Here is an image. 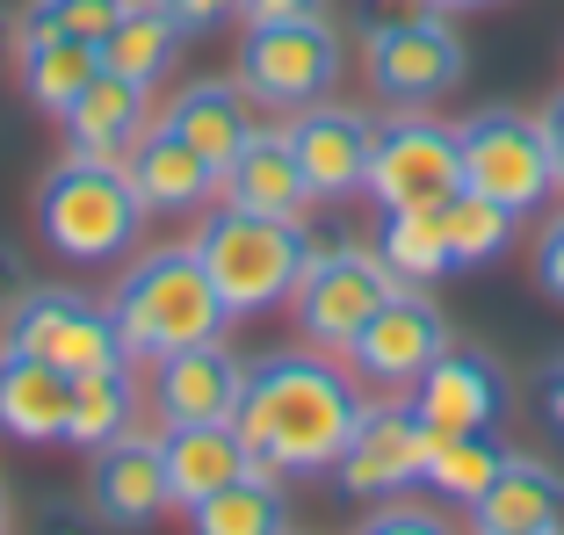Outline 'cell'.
Wrapping results in <instances>:
<instances>
[{
	"label": "cell",
	"mask_w": 564,
	"mask_h": 535,
	"mask_svg": "<svg viewBox=\"0 0 564 535\" xmlns=\"http://www.w3.org/2000/svg\"><path fill=\"white\" fill-rule=\"evenodd\" d=\"M470 521L485 535H557L564 528V478L535 456H507L499 478L470 500Z\"/></svg>",
	"instance_id": "obj_20"
},
{
	"label": "cell",
	"mask_w": 564,
	"mask_h": 535,
	"mask_svg": "<svg viewBox=\"0 0 564 535\" xmlns=\"http://www.w3.org/2000/svg\"><path fill=\"white\" fill-rule=\"evenodd\" d=\"M217 196L239 203V210H268V218H304V210H312V182H304L297 152H290L282 131H253L247 145L225 160Z\"/></svg>",
	"instance_id": "obj_21"
},
{
	"label": "cell",
	"mask_w": 564,
	"mask_h": 535,
	"mask_svg": "<svg viewBox=\"0 0 564 535\" xmlns=\"http://www.w3.org/2000/svg\"><path fill=\"white\" fill-rule=\"evenodd\" d=\"M0 528H8V485H0Z\"/></svg>",
	"instance_id": "obj_41"
},
{
	"label": "cell",
	"mask_w": 564,
	"mask_h": 535,
	"mask_svg": "<svg viewBox=\"0 0 564 535\" xmlns=\"http://www.w3.org/2000/svg\"><path fill=\"white\" fill-rule=\"evenodd\" d=\"M36 232L51 239L58 261L109 268L138 247L145 232V203H138L123 160H95V152H66L36 188Z\"/></svg>",
	"instance_id": "obj_4"
},
{
	"label": "cell",
	"mask_w": 564,
	"mask_h": 535,
	"mask_svg": "<svg viewBox=\"0 0 564 535\" xmlns=\"http://www.w3.org/2000/svg\"><path fill=\"white\" fill-rule=\"evenodd\" d=\"M166 123H174V131H182L203 160H217V167H225V160H232V152L253 138L239 73H232V80H196V87H182V95L166 101Z\"/></svg>",
	"instance_id": "obj_23"
},
{
	"label": "cell",
	"mask_w": 564,
	"mask_h": 535,
	"mask_svg": "<svg viewBox=\"0 0 564 535\" xmlns=\"http://www.w3.org/2000/svg\"><path fill=\"white\" fill-rule=\"evenodd\" d=\"M543 413H550V427L564 435V362L550 369V384H543Z\"/></svg>",
	"instance_id": "obj_38"
},
{
	"label": "cell",
	"mask_w": 564,
	"mask_h": 535,
	"mask_svg": "<svg viewBox=\"0 0 564 535\" xmlns=\"http://www.w3.org/2000/svg\"><path fill=\"white\" fill-rule=\"evenodd\" d=\"M290 152H297L312 203H340L369 182V152H377V123L362 109H340V101H312L290 117Z\"/></svg>",
	"instance_id": "obj_14"
},
{
	"label": "cell",
	"mask_w": 564,
	"mask_h": 535,
	"mask_svg": "<svg viewBox=\"0 0 564 535\" xmlns=\"http://www.w3.org/2000/svg\"><path fill=\"white\" fill-rule=\"evenodd\" d=\"M377 261L399 275V283H434L448 275V232H442V210L413 203V210H383V239H377Z\"/></svg>",
	"instance_id": "obj_28"
},
{
	"label": "cell",
	"mask_w": 564,
	"mask_h": 535,
	"mask_svg": "<svg viewBox=\"0 0 564 535\" xmlns=\"http://www.w3.org/2000/svg\"><path fill=\"white\" fill-rule=\"evenodd\" d=\"M391 268L377 261V253H355V247H326L304 261L297 290H290V312H297L304 340L312 348H340L348 354V340L369 326V312H377L383 297H391Z\"/></svg>",
	"instance_id": "obj_9"
},
{
	"label": "cell",
	"mask_w": 564,
	"mask_h": 535,
	"mask_svg": "<svg viewBox=\"0 0 564 535\" xmlns=\"http://www.w3.org/2000/svg\"><path fill=\"white\" fill-rule=\"evenodd\" d=\"M535 283L564 304V210L543 225V239H535Z\"/></svg>",
	"instance_id": "obj_32"
},
{
	"label": "cell",
	"mask_w": 564,
	"mask_h": 535,
	"mask_svg": "<svg viewBox=\"0 0 564 535\" xmlns=\"http://www.w3.org/2000/svg\"><path fill=\"white\" fill-rule=\"evenodd\" d=\"M499 463H507V449L492 441V427H485V435H434V449H427V478H420V485H427L434 500L470 506V500H478V492L499 478Z\"/></svg>",
	"instance_id": "obj_29"
},
{
	"label": "cell",
	"mask_w": 564,
	"mask_h": 535,
	"mask_svg": "<svg viewBox=\"0 0 564 535\" xmlns=\"http://www.w3.org/2000/svg\"><path fill=\"white\" fill-rule=\"evenodd\" d=\"M369 87H377L391 109H427L434 95L464 80V44L442 22V8H420V15H391L369 30Z\"/></svg>",
	"instance_id": "obj_8"
},
{
	"label": "cell",
	"mask_w": 564,
	"mask_h": 535,
	"mask_svg": "<svg viewBox=\"0 0 564 535\" xmlns=\"http://www.w3.org/2000/svg\"><path fill=\"white\" fill-rule=\"evenodd\" d=\"M239 391H247V362L225 340H188V348L152 362V405L160 427H188V419H232Z\"/></svg>",
	"instance_id": "obj_15"
},
{
	"label": "cell",
	"mask_w": 564,
	"mask_h": 535,
	"mask_svg": "<svg viewBox=\"0 0 564 535\" xmlns=\"http://www.w3.org/2000/svg\"><path fill=\"white\" fill-rule=\"evenodd\" d=\"M15 58H22V95L44 117H66L73 95L101 73V51L87 36H30V44H15Z\"/></svg>",
	"instance_id": "obj_25"
},
{
	"label": "cell",
	"mask_w": 564,
	"mask_h": 535,
	"mask_svg": "<svg viewBox=\"0 0 564 535\" xmlns=\"http://www.w3.org/2000/svg\"><path fill=\"white\" fill-rule=\"evenodd\" d=\"M109 326H117L123 362H160V354L188 348V340H217L225 304H217L196 247H160V253H138L117 275Z\"/></svg>",
	"instance_id": "obj_2"
},
{
	"label": "cell",
	"mask_w": 564,
	"mask_h": 535,
	"mask_svg": "<svg viewBox=\"0 0 564 535\" xmlns=\"http://www.w3.org/2000/svg\"><path fill=\"white\" fill-rule=\"evenodd\" d=\"M73 419V376L36 362L22 348H0V435L15 441H66Z\"/></svg>",
	"instance_id": "obj_22"
},
{
	"label": "cell",
	"mask_w": 564,
	"mask_h": 535,
	"mask_svg": "<svg viewBox=\"0 0 564 535\" xmlns=\"http://www.w3.org/2000/svg\"><path fill=\"white\" fill-rule=\"evenodd\" d=\"M131 419H138V376H131V362H101V369H87V376H73V419H66L73 449L95 456L101 441L131 435Z\"/></svg>",
	"instance_id": "obj_26"
},
{
	"label": "cell",
	"mask_w": 564,
	"mask_h": 535,
	"mask_svg": "<svg viewBox=\"0 0 564 535\" xmlns=\"http://www.w3.org/2000/svg\"><path fill=\"white\" fill-rule=\"evenodd\" d=\"M123 174H131L145 218H160V210H166V218H174V210H203V203H217V182H225V167L203 160V152L188 145L166 117L145 123V138L123 152Z\"/></svg>",
	"instance_id": "obj_16"
},
{
	"label": "cell",
	"mask_w": 564,
	"mask_h": 535,
	"mask_svg": "<svg viewBox=\"0 0 564 535\" xmlns=\"http://www.w3.org/2000/svg\"><path fill=\"white\" fill-rule=\"evenodd\" d=\"M87 492H95V514L117 521V528H145V521H160L166 506H174L160 435H117V441H101Z\"/></svg>",
	"instance_id": "obj_18"
},
{
	"label": "cell",
	"mask_w": 564,
	"mask_h": 535,
	"mask_svg": "<svg viewBox=\"0 0 564 535\" xmlns=\"http://www.w3.org/2000/svg\"><path fill=\"white\" fill-rule=\"evenodd\" d=\"M535 123H543V138H550V160H557V188H564V95L550 101V109H543Z\"/></svg>",
	"instance_id": "obj_37"
},
{
	"label": "cell",
	"mask_w": 564,
	"mask_h": 535,
	"mask_svg": "<svg viewBox=\"0 0 564 535\" xmlns=\"http://www.w3.org/2000/svg\"><path fill=\"white\" fill-rule=\"evenodd\" d=\"M58 123H66L73 152L123 160V152L145 138V123H152V95H145V80H131V73H109V66H101L95 80L73 95V109H66Z\"/></svg>",
	"instance_id": "obj_19"
},
{
	"label": "cell",
	"mask_w": 564,
	"mask_h": 535,
	"mask_svg": "<svg viewBox=\"0 0 564 535\" xmlns=\"http://www.w3.org/2000/svg\"><path fill=\"white\" fill-rule=\"evenodd\" d=\"M247 22H268V15H326V0H239Z\"/></svg>",
	"instance_id": "obj_35"
},
{
	"label": "cell",
	"mask_w": 564,
	"mask_h": 535,
	"mask_svg": "<svg viewBox=\"0 0 564 535\" xmlns=\"http://www.w3.org/2000/svg\"><path fill=\"white\" fill-rule=\"evenodd\" d=\"M405 405L420 413L427 435H485L499 419V405H507V376H499V362L485 348H456L448 340L413 376V398Z\"/></svg>",
	"instance_id": "obj_13"
},
{
	"label": "cell",
	"mask_w": 564,
	"mask_h": 535,
	"mask_svg": "<svg viewBox=\"0 0 564 535\" xmlns=\"http://www.w3.org/2000/svg\"><path fill=\"white\" fill-rule=\"evenodd\" d=\"M0 348H22V354H36V362L66 369V376H87V369H101V362H123L117 326H109V304L80 297V290H51V283L22 290V297L8 304Z\"/></svg>",
	"instance_id": "obj_7"
},
{
	"label": "cell",
	"mask_w": 564,
	"mask_h": 535,
	"mask_svg": "<svg viewBox=\"0 0 564 535\" xmlns=\"http://www.w3.org/2000/svg\"><path fill=\"white\" fill-rule=\"evenodd\" d=\"M427 449H434V435L420 427L413 405H399V398L362 405L355 435L340 441V456H333V478H340L348 500H399L405 485L427 478Z\"/></svg>",
	"instance_id": "obj_11"
},
{
	"label": "cell",
	"mask_w": 564,
	"mask_h": 535,
	"mask_svg": "<svg viewBox=\"0 0 564 535\" xmlns=\"http://www.w3.org/2000/svg\"><path fill=\"white\" fill-rule=\"evenodd\" d=\"M117 15H123V0H30L15 15V44H30V36H87V44H101Z\"/></svg>",
	"instance_id": "obj_31"
},
{
	"label": "cell",
	"mask_w": 564,
	"mask_h": 535,
	"mask_svg": "<svg viewBox=\"0 0 564 535\" xmlns=\"http://www.w3.org/2000/svg\"><path fill=\"white\" fill-rule=\"evenodd\" d=\"M369 196L377 210H442L456 188H464V160H456V131L434 117H391L377 123V152H369Z\"/></svg>",
	"instance_id": "obj_10"
},
{
	"label": "cell",
	"mask_w": 564,
	"mask_h": 535,
	"mask_svg": "<svg viewBox=\"0 0 564 535\" xmlns=\"http://www.w3.org/2000/svg\"><path fill=\"white\" fill-rule=\"evenodd\" d=\"M22 290H30V275H22V253H15V247H0V312H8Z\"/></svg>",
	"instance_id": "obj_36"
},
{
	"label": "cell",
	"mask_w": 564,
	"mask_h": 535,
	"mask_svg": "<svg viewBox=\"0 0 564 535\" xmlns=\"http://www.w3.org/2000/svg\"><path fill=\"white\" fill-rule=\"evenodd\" d=\"M456 160H464V188L507 203L514 218H529V210H543L557 196L550 138L521 109H478V117H464L456 123Z\"/></svg>",
	"instance_id": "obj_6"
},
{
	"label": "cell",
	"mask_w": 564,
	"mask_h": 535,
	"mask_svg": "<svg viewBox=\"0 0 564 535\" xmlns=\"http://www.w3.org/2000/svg\"><path fill=\"white\" fill-rule=\"evenodd\" d=\"M101 66L109 73H131V80H166V66L182 58V22L166 15V0H123V15L109 22L101 36Z\"/></svg>",
	"instance_id": "obj_24"
},
{
	"label": "cell",
	"mask_w": 564,
	"mask_h": 535,
	"mask_svg": "<svg viewBox=\"0 0 564 535\" xmlns=\"http://www.w3.org/2000/svg\"><path fill=\"white\" fill-rule=\"evenodd\" d=\"M442 514H420V506H377L369 514V535H434Z\"/></svg>",
	"instance_id": "obj_33"
},
{
	"label": "cell",
	"mask_w": 564,
	"mask_h": 535,
	"mask_svg": "<svg viewBox=\"0 0 564 535\" xmlns=\"http://www.w3.org/2000/svg\"><path fill=\"white\" fill-rule=\"evenodd\" d=\"M448 348V326H442V304L427 297L420 283H391V297L369 312V326L348 340V362L362 369L369 384H391V391H413V376Z\"/></svg>",
	"instance_id": "obj_12"
},
{
	"label": "cell",
	"mask_w": 564,
	"mask_h": 535,
	"mask_svg": "<svg viewBox=\"0 0 564 535\" xmlns=\"http://www.w3.org/2000/svg\"><path fill=\"white\" fill-rule=\"evenodd\" d=\"M188 247H196L225 318H261V312H275V304H290L304 261H312L304 218H268V210H239V203L210 210Z\"/></svg>",
	"instance_id": "obj_3"
},
{
	"label": "cell",
	"mask_w": 564,
	"mask_h": 535,
	"mask_svg": "<svg viewBox=\"0 0 564 535\" xmlns=\"http://www.w3.org/2000/svg\"><path fill=\"white\" fill-rule=\"evenodd\" d=\"M166 15L182 30H217L225 15H239V0H166Z\"/></svg>",
	"instance_id": "obj_34"
},
{
	"label": "cell",
	"mask_w": 564,
	"mask_h": 535,
	"mask_svg": "<svg viewBox=\"0 0 564 535\" xmlns=\"http://www.w3.org/2000/svg\"><path fill=\"white\" fill-rule=\"evenodd\" d=\"M160 456H166V492L174 506H203L210 492H225L247 470H268L247 449L232 419H188V427H160Z\"/></svg>",
	"instance_id": "obj_17"
},
{
	"label": "cell",
	"mask_w": 564,
	"mask_h": 535,
	"mask_svg": "<svg viewBox=\"0 0 564 535\" xmlns=\"http://www.w3.org/2000/svg\"><path fill=\"white\" fill-rule=\"evenodd\" d=\"M427 8H442V15L456 8V15H464V8H492V0H427Z\"/></svg>",
	"instance_id": "obj_39"
},
{
	"label": "cell",
	"mask_w": 564,
	"mask_h": 535,
	"mask_svg": "<svg viewBox=\"0 0 564 535\" xmlns=\"http://www.w3.org/2000/svg\"><path fill=\"white\" fill-rule=\"evenodd\" d=\"M355 419H362V391L348 369L326 362L318 348H282L247 362L232 427L275 478H318V470H333L340 441L355 435Z\"/></svg>",
	"instance_id": "obj_1"
},
{
	"label": "cell",
	"mask_w": 564,
	"mask_h": 535,
	"mask_svg": "<svg viewBox=\"0 0 564 535\" xmlns=\"http://www.w3.org/2000/svg\"><path fill=\"white\" fill-rule=\"evenodd\" d=\"M188 521H196L203 535H275V528H290L282 478L275 470H247V478H232L225 492H210L203 506H188Z\"/></svg>",
	"instance_id": "obj_27"
},
{
	"label": "cell",
	"mask_w": 564,
	"mask_h": 535,
	"mask_svg": "<svg viewBox=\"0 0 564 535\" xmlns=\"http://www.w3.org/2000/svg\"><path fill=\"white\" fill-rule=\"evenodd\" d=\"M15 51V15H0V58Z\"/></svg>",
	"instance_id": "obj_40"
},
{
	"label": "cell",
	"mask_w": 564,
	"mask_h": 535,
	"mask_svg": "<svg viewBox=\"0 0 564 535\" xmlns=\"http://www.w3.org/2000/svg\"><path fill=\"white\" fill-rule=\"evenodd\" d=\"M333 80H340V30L326 15L247 22V36H239V87H247V101L297 117V109L333 95Z\"/></svg>",
	"instance_id": "obj_5"
},
{
	"label": "cell",
	"mask_w": 564,
	"mask_h": 535,
	"mask_svg": "<svg viewBox=\"0 0 564 535\" xmlns=\"http://www.w3.org/2000/svg\"><path fill=\"white\" fill-rule=\"evenodd\" d=\"M442 232H448V261L456 268H485V261H499V253L514 247V210L478 196V188H456V196L442 203Z\"/></svg>",
	"instance_id": "obj_30"
}]
</instances>
